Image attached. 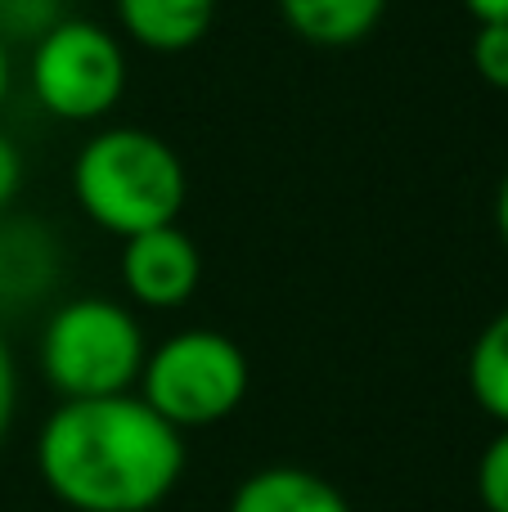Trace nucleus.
Instances as JSON below:
<instances>
[{"mask_svg": "<svg viewBox=\"0 0 508 512\" xmlns=\"http://www.w3.org/2000/svg\"><path fill=\"white\" fill-rule=\"evenodd\" d=\"M275 5L288 32L324 50L360 45L387 14V0H275Z\"/></svg>", "mask_w": 508, "mask_h": 512, "instance_id": "9d476101", "label": "nucleus"}, {"mask_svg": "<svg viewBox=\"0 0 508 512\" xmlns=\"http://www.w3.org/2000/svg\"><path fill=\"white\" fill-rule=\"evenodd\" d=\"M122 288L144 310H176L203 283V256L198 243L180 225H158L122 239Z\"/></svg>", "mask_w": 508, "mask_h": 512, "instance_id": "423d86ee", "label": "nucleus"}, {"mask_svg": "<svg viewBox=\"0 0 508 512\" xmlns=\"http://www.w3.org/2000/svg\"><path fill=\"white\" fill-rule=\"evenodd\" d=\"M18 189H23V153H18V144L9 140L5 131H0V212L14 207Z\"/></svg>", "mask_w": 508, "mask_h": 512, "instance_id": "2eb2a0df", "label": "nucleus"}, {"mask_svg": "<svg viewBox=\"0 0 508 512\" xmlns=\"http://www.w3.org/2000/svg\"><path fill=\"white\" fill-rule=\"evenodd\" d=\"M18 409V369H14V351H9L5 333H0V441H5L9 423Z\"/></svg>", "mask_w": 508, "mask_h": 512, "instance_id": "dca6fc26", "label": "nucleus"}, {"mask_svg": "<svg viewBox=\"0 0 508 512\" xmlns=\"http://www.w3.org/2000/svg\"><path fill=\"white\" fill-rule=\"evenodd\" d=\"M63 18H68V0H0V41H5L9 50H14V45L32 50Z\"/></svg>", "mask_w": 508, "mask_h": 512, "instance_id": "f8f14e48", "label": "nucleus"}, {"mask_svg": "<svg viewBox=\"0 0 508 512\" xmlns=\"http://www.w3.org/2000/svg\"><path fill=\"white\" fill-rule=\"evenodd\" d=\"M473 72L495 90H508V23H477L468 45Z\"/></svg>", "mask_w": 508, "mask_h": 512, "instance_id": "ddd939ff", "label": "nucleus"}, {"mask_svg": "<svg viewBox=\"0 0 508 512\" xmlns=\"http://www.w3.org/2000/svg\"><path fill=\"white\" fill-rule=\"evenodd\" d=\"M59 234L32 216L0 212V310H27L59 283Z\"/></svg>", "mask_w": 508, "mask_h": 512, "instance_id": "0eeeda50", "label": "nucleus"}, {"mask_svg": "<svg viewBox=\"0 0 508 512\" xmlns=\"http://www.w3.org/2000/svg\"><path fill=\"white\" fill-rule=\"evenodd\" d=\"M117 27L153 54H180L216 23V0H113Z\"/></svg>", "mask_w": 508, "mask_h": 512, "instance_id": "6e6552de", "label": "nucleus"}, {"mask_svg": "<svg viewBox=\"0 0 508 512\" xmlns=\"http://www.w3.org/2000/svg\"><path fill=\"white\" fill-rule=\"evenodd\" d=\"M230 512H351L347 495L320 472L275 463L239 481Z\"/></svg>", "mask_w": 508, "mask_h": 512, "instance_id": "1a4fd4ad", "label": "nucleus"}, {"mask_svg": "<svg viewBox=\"0 0 508 512\" xmlns=\"http://www.w3.org/2000/svg\"><path fill=\"white\" fill-rule=\"evenodd\" d=\"M36 104L59 122H99L126 95V50L104 23L63 18L32 45L27 63Z\"/></svg>", "mask_w": 508, "mask_h": 512, "instance_id": "39448f33", "label": "nucleus"}, {"mask_svg": "<svg viewBox=\"0 0 508 512\" xmlns=\"http://www.w3.org/2000/svg\"><path fill=\"white\" fill-rule=\"evenodd\" d=\"M468 391H473L477 409L508 427V306L473 337L468 351Z\"/></svg>", "mask_w": 508, "mask_h": 512, "instance_id": "9b49d317", "label": "nucleus"}, {"mask_svg": "<svg viewBox=\"0 0 508 512\" xmlns=\"http://www.w3.org/2000/svg\"><path fill=\"white\" fill-rule=\"evenodd\" d=\"M495 230H500V243L508 248V171L500 180V194H495Z\"/></svg>", "mask_w": 508, "mask_h": 512, "instance_id": "a211bd4d", "label": "nucleus"}, {"mask_svg": "<svg viewBox=\"0 0 508 512\" xmlns=\"http://www.w3.org/2000/svg\"><path fill=\"white\" fill-rule=\"evenodd\" d=\"M36 472L72 512H153L185 477V432L131 391L63 400L36 436Z\"/></svg>", "mask_w": 508, "mask_h": 512, "instance_id": "f257e3e1", "label": "nucleus"}, {"mask_svg": "<svg viewBox=\"0 0 508 512\" xmlns=\"http://www.w3.org/2000/svg\"><path fill=\"white\" fill-rule=\"evenodd\" d=\"M140 400L176 432L216 427L248 400L252 369L234 337L216 328H185L171 333L144 355Z\"/></svg>", "mask_w": 508, "mask_h": 512, "instance_id": "20e7f679", "label": "nucleus"}, {"mask_svg": "<svg viewBox=\"0 0 508 512\" xmlns=\"http://www.w3.org/2000/svg\"><path fill=\"white\" fill-rule=\"evenodd\" d=\"M9 86H14V59H9V45L0 41V108L9 99Z\"/></svg>", "mask_w": 508, "mask_h": 512, "instance_id": "6ab92c4d", "label": "nucleus"}, {"mask_svg": "<svg viewBox=\"0 0 508 512\" xmlns=\"http://www.w3.org/2000/svg\"><path fill=\"white\" fill-rule=\"evenodd\" d=\"M144 328L122 301H63L41 328V373L63 400L126 396L144 369Z\"/></svg>", "mask_w": 508, "mask_h": 512, "instance_id": "7ed1b4c3", "label": "nucleus"}, {"mask_svg": "<svg viewBox=\"0 0 508 512\" xmlns=\"http://www.w3.org/2000/svg\"><path fill=\"white\" fill-rule=\"evenodd\" d=\"M477 23H508V0H464Z\"/></svg>", "mask_w": 508, "mask_h": 512, "instance_id": "f3484780", "label": "nucleus"}, {"mask_svg": "<svg viewBox=\"0 0 508 512\" xmlns=\"http://www.w3.org/2000/svg\"><path fill=\"white\" fill-rule=\"evenodd\" d=\"M72 198L99 230L131 234L176 225L189 198L180 153L144 126H104L72 158Z\"/></svg>", "mask_w": 508, "mask_h": 512, "instance_id": "f03ea898", "label": "nucleus"}, {"mask_svg": "<svg viewBox=\"0 0 508 512\" xmlns=\"http://www.w3.org/2000/svg\"><path fill=\"white\" fill-rule=\"evenodd\" d=\"M477 499L486 512H508V427L491 436L477 459Z\"/></svg>", "mask_w": 508, "mask_h": 512, "instance_id": "4468645a", "label": "nucleus"}]
</instances>
